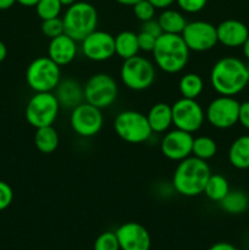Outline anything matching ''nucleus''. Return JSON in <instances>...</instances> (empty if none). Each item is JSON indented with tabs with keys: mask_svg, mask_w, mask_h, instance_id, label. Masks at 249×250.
Listing matches in <instances>:
<instances>
[{
	"mask_svg": "<svg viewBox=\"0 0 249 250\" xmlns=\"http://www.w3.org/2000/svg\"><path fill=\"white\" fill-rule=\"evenodd\" d=\"M210 83L217 94L234 97L246 89L249 83L247 65L234 56L221 58L210 71Z\"/></svg>",
	"mask_w": 249,
	"mask_h": 250,
	"instance_id": "f257e3e1",
	"label": "nucleus"
},
{
	"mask_svg": "<svg viewBox=\"0 0 249 250\" xmlns=\"http://www.w3.org/2000/svg\"><path fill=\"white\" fill-rule=\"evenodd\" d=\"M211 175L208 163L190 155L176 166L172 176V187L183 197H197L204 192L205 185Z\"/></svg>",
	"mask_w": 249,
	"mask_h": 250,
	"instance_id": "f03ea898",
	"label": "nucleus"
},
{
	"mask_svg": "<svg viewBox=\"0 0 249 250\" xmlns=\"http://www.w3.org/2000/svg\"><path fill=\"white\" fill-rule=\"evenodd\" d=\"M190 50L181 34L163 33L156 39L153 58L155 66L163 72L175 75L187 66Z\"/></svg>",
	"mask_w": 249,
	"mask_h": 250,
	"instance_id": "7ed1b4c3",
	"label": "nucleus"
},
{
	"mask_svg": "<svg viewBox=\"0 0 249 250\" xmlns=\"http://www.w3.org/2000/svg\"><path fill=\"white\" fill-rule=\"evenodd\" d=\"M65 33L76 42H82L98 26V11L88 1H76L68 6L62 17Z\"/></svg>",
	"mask_w": 249,
	"mask_h": 250,
	"instance_id": "20e7f679",
	"label": "nucleus"
},
{
	"mask_svg": "<svg viewBox=\"0 0 249 250\" xmlns=\"http://www.w3.org/2000/svg\"><path fill=\"white\" fill-rule=\"evenodd\" d=\"M120 77L124 87L134 92H142L153 85L156 77L155 66L149 59L136 55L124 60Z\"/></svg>",
	"mask_w": 249,
	"mask_h": 250,
	"instance_id": "39448f33",
	"label": "nucleus"
},
{
	"mask_svg": "<svg viewBox=\"0 0 249 250\" xmlns=\"http://www.w3.org/2000/svg\"><path fill=\"white\" fill-rule=\"evenodd\" d=\"M61 81L60 66L49 56H41L32 61L26 71V82L36 93L53 92Z\"/></svg>",
	"mask_w": 249,
	"mask_h": 250,
	"instance_id": "423d86ee",
	"label": "nucleus"
},
{
	"mask_svg": "<svg viewBox=\"0 0 249 250\" xmlns=\"http://www.w3.org/2000/svg\"><path fill=\"white\" fill-rule=\"evenodd\" d=\"M114 129L122 141L129 144L145 143L153 134L146 115L134 110L119 112L114 120Z\"/></svg>",
	"mask_w": 249,
	"mask_h": 250,
	"instance_id": "0eeeda50",
	"label": "nucleus"
},
{
	"mask_svg": "<svg viewBox=\"0 0 249 250\" xmlns=\"http://www.w3.org/2000/svg\"><path fill=\"white\" fill-rule=\"evenodd\" d=\"M84 102L99 109L111 106L119 95V85L109 73H95L90 76L83 85Z\"/></svg>",
	"mask_w": 249,
	"mask_h": 250,
	"instance_id": "6e6552de",
	"label": "nucleus"
},
{
	"mask_svg": "<svg viewBox=\"0 0 249 250\" xmlns=\"http://www.w3.org/2000/svg\"><path fill=\"white\" fill-rule=\"evenodd\" d=\"M60 110V104L53 92L36 93L26 105L27 122L34 128L53 126Z\"/></svg>",
	"mask_w": 249,
	"mask_h": 250,
	"instance_id": "1a4fd4ad",
	"label": "nucleus"
},
{
	"mask_svg": "<svg viewBox=\"0 0 249 250\" xmlns=\"http://www.w3.org/2000/svg\"><path fill=\"white\" fill-rule=\"evenodd\" d=\"M172 124L175 128L182 129L188 133H194L203 127L205 120V111L197 99L181 98L172 105Z\"/></svg>",
	"mask_w": 249,
	"mask_h": 250,
	"instance_id": "9d476101",
	"label": "nucleus"
},
{
	"mask_svg": "<svg viewBox=\"0 0 249 250\" xmlns=\"http://www.w3.org/2000/svg\"><path fill=\"white\" fill-rule=\"evenodd\" d=\"M239 104L234 97L220 95L208 104L205 120L217 129H228L238 122Z\"/></svg>",
	"mask_w": 249,
	"mask_h": 250,
	"instance_id": "9b49d317",
	"label": "nucleus"
},
{
	"mask_svg": "<svg viewBox=\"0 0 249 250\" xmlns=\"http://www.w3.org/2000/svg\"><path fill=\"white\" fill-rule=\"evenodd\" d=\"M70 125L73 132L83 138L97 136L104 125L102 109L83 102L71 110Z\"/></svg>",
	"mask_w": 249,
	"mask_h": 250,
	"instance_id": "f8f14e48",
	"label": "nucleus"
},
{
	"mask_svg": "<svg viewBox=\"0 0 249 250\" xmlns=\"http://www.w3.org/2000/svg\"><path fill=\"white\" fill-rule=\"evenodd\" d=\"M188 49L194 53H205L216 46L217 33L216 26L208 21L187 22L181 33Z\"/></svg>",
	"mask_w": 249,
	"mask_h": 250,
	"instance_id": "ddd939ff",
	"label": "nucleus"
},
{
	"mask_svg": "<svg viewBox=\"0 0 249 250\" xmlns=\"http://www.w3.org/2000/svg\"><path fill=\"white\" fill-rule=\"evenodd\" d=\"M80 43L83 55L94 62L107 61L115 55V37L109 32L95 29Z\"/></svg>",
	"mask_w": 249,
	"mask_h": 250,
	"instance_id": "4468645a",
	"label": "nucleus"
},
{
	"mask_svg": "<svg viewBox=\"0 0 249 250\" xmlns=\"http://www.w3.org/2000/svg\"><path fill=\"white\" fill-rule=\"evenodd\" d=\"M193 134L182 129H171L164 133L160 150L166 159L171 161H182L192 155Z\"/></svg>",
	"mask_w": 249,
	"mask_h": 250,
	"instance_id": "2eb2a0df",
	"label": "nucleus"
},
{
	"mask_svg": "<svg viewBox=\"0 0 249 250\" xmlns=\"http://www.w3.org/2000/svg\"><path fill=\"white\" fill-rule=\"evenodd\" d=\"M121 250H149L151 238L148 229L138 222H124L115 231Z\"/></svg>",
	"mask_w": 249,
	"mask_h": 250,
	"instance_id": "dca6fc26",
	"label": "nucleus"
},
{
	"mask_svg": "<svg viewBox=\"0 0 249 250\" xmlns=\"http://www.w3.org/2000/svg\"><path fill=\"white\" fill-rule=\"evenodd\" d=\"M217 42L227 48H238L243 45L249 37L246 23L234 19L225 20L216 26Z\"/></svg>",
	"mask_w": 249,
	"mask_h": 250,
	"instance_id": "f3484780",
	"label": "nucleus"
},
{
	"mask_svg": "<svg viewBox=\"0 0 249 250\" xmlns=\"http://www.w3.org/2000/svg\"><path fill=\"white\" fill-rule=\"evenodd\" d=\"M78 42L66 33L50 39L48 45V56L59 66H66L72 62L78 53Z\"/></svg>",
	"mask_w": 249,
	"mask_h": 250,
	"instance_id": "a211bd4d",
	"label": "nucleus"
},
{
	"mask_svg": "<svg viewBox=\"0 0 249 250\" xmlns=\"http://www.w3.org/2000/svg\"><path fill=\"white\" fill-rule=\"evenodd\" d=\"M55 97L60 104V107L62 106L71 110L84 102L83 87L78 81L73 80V78H66V80L60 81L55 89Z\"/></svg>",
	"mask_w": 249,
	"mask_h": 250,
	"instance_id": "6ab92c4d",
	"label": "nucleus"
},
{
	"mask_svg": "<svg viewBox=\"0 0 249 250\" xmlns=\"http://www.w3.org/2000/svg\"><path fill=\"white\" fill-rule=\"evenodd\" d=\"M146 120L153 133H165L172 126V109L167 103H156L149 109Z\"/></svg>",
	"mask_w": 249,
	"mask_h": 250,
	"instance_id": "aec40b11",
	"label": "nucleus"
},
{
	"mask_svg": "<svg viewBox=\"0 0 249 250\" xmlns=\"http://www.w3.org/2000/svg\"><path fill=\"white\" fill-rule=\"evenodd\" d=\"M228 161L234 168H249V136H241L232 142L228 149Z\"/></svg>",
	"mask_w": 249,
	"mask_h": 250,
	"instance_id": "412c9836",
	"label": "nucleus"
},
{
	"mask_svg": "<svg viewBox=\"0 0 249 250\" xmlns=\"http://www.w3.org/2000/svg\"><path fill=\"white\" fill-rule=\"evenodd\" d=\"M138 36L132 31H122L115 36V55L127 60L138 55Z\"/></svg>",
	"mask_w": 249,
	"mask_h": 250,
	"instance_id": "4be33fe9",
	"label": "nucleus"
},
{
	"mask_svg": "<svg viewBox=\"0 0 249 250\" xmlns=\"http://www.w3.org/2000/svg\"><path fill=\"white\" fill-rule=\"evenodd\" d=\"M158 22L164 33L168 34H181L187 24V20L182 12L170 7L163 10V12L159 15Z\"/></svg>",
	"mask_w": 249,
	"mask_h": 250,
	"instance_id": "5701e85b",
	"label": "nucleus"
},
{
	"mask_svg": "<svg viewBox=\"0 0 249 250\" xmlns=\"http://www.w3.org/2000/svg\"><path fill=\"white\" fill-rule=\"evenodd\" d=\"M220 208L231 215L243 214L249 208V198L242 190H229L226 197L219 202Z\"/></svg>",
	"mask_w": 249,
	"mask_h": 250,
	"instance_id": "b1692460",
	"label": "nucleus"
},
{
	"mask_svg": "<svg viewBox=\"0 0 249 250\" xmlns=\"http://www.w3.org/2000/svg\"><path fill=\"white\" fill-rule=\"evenodd\" d=\"M60 138L53 126H45L37 128L34 136V144L36 148L43 154H51L58 149Z\"/></svg>",
	"mask_w": 249,
	"mask_h": 250,
	"instance_id": "393cba45",
	"label": "nucleus"
},
{
	"mask_svg": "<svg viewBox=\"0 0 249 250\" xmlns=\"http://www.w3.org/2000/svg\"><path fill=\"white\" fill-rule=\"evenodd\" d=\"M178 90L182 98L197 99L204 90V81L198 73H185L178 82Z\"/></svg>",
	"mask_w": 249,
	"mask_h": 250,
	"instance_id": "a878e982",
	"label": "nucleus"
},
{
	"mask_svg": "<svg viewBox=\"0 0 249 250\" xmlns=\"http://www.w3.org/2000/svg\"><path fill=\"white\" fill-rule=\"evenodd\" d=\"M229 190L231 189H229L228 181L226 180V177L219 175V173H211L207 185H205L204 192L203 193L211 202L219 203L220 200H222L226 197V194Z\"/></svg>",
	"mask_w": 249,
	"mask_h": 250,
	"instance_id": "bb28decb",
	"label": "nucleus"
},
{
	"mask_svg": "<svg viewBox=\"0 0 249 250\" xmlns=\"http://www.w3.org/2000/svg\"><path fill=\"white\" fill-rule=\"evenodd\" d=\"M217 153V144L211 137L199 136L193 139L192 155L202 160H210Z\"/></svg>",
	"mask_w": 249,
	"mask_h": 250,
	"instance_id": "cd10ccee",
	"label": "nucleus"
},
{
	"mask_svg": "<svg viewBox=\"0 0 249 250\" xmlns=\"http://www.w3.org/2000/svg\"><path fill=\"white\" fill-rule=\"evenodd\" d=\"M61 9H62V5L60 0H39L38 4L36 5L37 15L42 21L59 17Z\"/></svg>",
	"mask_w": 249,
	"mask_h": 250,
	"instance_id": "c85d7f7f",
	"label": "nucleus"
},
{
	"mask_svg": "<svg viewBox=\"0 0 249 250\" xmlns=\"http://www.w3.org/2000/svg\"><path fill=\"white\" fill-rule=\"evenodd\" d=\"M42 33L49 39H53L55 37L65 33L62 19H60V17H54V19L44 20L42 22Z\"/></svg>",
	"mask_w": 249,
	"mask_h": 250,
	"instance_id": "c756f323",
	"label": "nucleus"
},
{
	"mask_svg": "<svg viewBox=\"0 0 249 250\" xmlns=\"http://www.w3.org/2000/svg\"><path fill=\"white\" fill-rule=\"evenodd\" d=\"M94 250H121L116 233L106 231L99 234L94 242Z\"/></svg>",
	"mask_w": 249,
	"mask_h": 250,
	"instance_id": "7c9ffc66",
	"label": "nucleus"
},
{
	"mask_svg": "<svg viewBox=\"0 0 249 250\" xmlns=\"http://www.w3.org/2000/svg\"><path fill=\"white\" fill-rule=\"evenodd\" d=\"M133 14L139 21L146 22L149 20H153L155 16L156 9L148 1V0H141L139 2H137L136 5H133Z\"/></svg>",
	"mask_w": 249,
	"mask_h": 250,
	"instance_id": "2f4dec72",
	"label": "nucleus"
},
{
	"mask_svg": "<svg viewBox=\"0 0 249 250\" xmlns=\"http://www.w3.org/2000/svg\"><path fill=\"white\" fill-rule=\"evenodd\" d=\"M176 4L186 14H197L204 10L208 0H176Z\"/></svg>",
	"mask_w": 249,
	"mask_h": 250,
	"instance_id": "473e14b6",
	"label": "nucleus"
},
{
	"mask_svg": "<svg viewBox=\"0 0 249 250\" xmlns=\"http://www.w3.org/2000/svg\"><path fill=\"white\" fill-rule=\"evenodd\" d=\"M14 200V192L9 183L0 181V211H4L11 205Z\"/></svg>",
	"mask_w": 249,
	"mask_h": 250,
	"instance_id": "72a5a7b5",
	"label": "nucleus"
},
{
	"mask_svg": "<svg viewBox=\"0 0 249 250\" xmlns=\"http://www.w3.org/2000/svg\"><path fill=\"white\" fill-rule=\"evenodd\" d=\"M138 45H139V50L145 51V53H151L155 46L156 39L155 37L150 36V34L145 33V32H139L138 34Z\"/></svg>",
	"mask_w": 249,
	"mask_h": 250,
	"instance_id": "f704fd0d",
	"label": "nucleus"
},
{
	"mask_svg": "<svg viewBox=\"0 0 249 250\" xmlns=\"http://www.w3.org/2000/svg\"><path fill=\"white\" fill-rule=\"evenodd\" d=\"M142 32H145V33L150 34V36L155 37V38H159L161 34L164 33L163 29H161L160 24H159L158 20H149V21L143 22L142 24Z\"/></svg>",
	"mask_w": 249,
	"mask_h": 250,
	"instance_id": "c9c22d12",
	"label": "nucleus"
},
{
	"mask_svg": "<svg viewBox=\"0 0 249 250\" xmlns=\"http://www.w3.org/2000/svg\"><path fill=\"white\" fill-rule=\"evenodd\" d=\"M238 122L246 129H249V102H243L239 104Z\"/></svg>",
	"mask_w": 249,
	"mask_h": 250,
	"instance_id": "e433bc0d",
	"label": "nucleus"
},
{
	"mask_svg": "<svg viewBox=\"0 0 249 250\" xmlns=\"http://www.w3.org/2000/svg\"><path fill=\"white\" fill-rule=\"evenodd\" d=\"M156 10H165L168 9L171 5L176 2V0H148Z\"/></svg>",
	"mask_w": 249,
	"mask_h": 250,
	"instance_id": "4c0bfd02",
	"label": "nucleus"
},
{
	"mask_svg": "<svg viewBox=\"0 0 249 250\" xmlns=\"http://www.w3.org/2000/svg\"><path fill=\"white\" fill-rule=\"evenodd\" d=\"M208 250H237L236 247L227 242H217V243L212 244Z\"/></svg>",
	"mask_w": 249,
	"mask_h": 250,
	"instance_id": "58836bf2",
	"label": "nucleus"
},
{
	"mask_svg": "<svg viewBox=\"0 0 249 250\" xmlns=\"http://www.w3.org/2000/svg\"><path fill=\"white\" fill-rule=\"evenodd\" d=\"M39 0H16V2H19L20 5L26 7H36V5L38 4Z\"/></svg>",
	"mask_w": 249,
	"mask_h": 250,
	"instance_id": "ea45409f",
	"label": "nucleus"
},
{
	"mask_svg": "<svg viewBox=\"0 0 249 250\" xmlns=\"http://www.w3.org/2000/svg\"><path fill=\"white\" fill-rule=\"evenodd\" d=\"M16 0H0V10H7L12 7Z\"/></svg>",
	"mask_w": 249,
	"mask_h": 250,
	"instance_id": "a19ab883",
	"label": "nucleus"
},
{
	"mask_svg": "<svg viewBox=\"0 0 249 250\" xmlns=\"http://www.w3.org/2000/svg\"><path fill=\"white\" fill-rule=\"evenodd\" d=\"M6 56H7L6 45H5V44L0 41V62H2V61L5 60V59H6Z\"/></svg>",
	"mask_w": 249,
	"mask_h": 250,
	"instance_id": "79ce46f5",
	"label": "nucleus"
},
{
	"mask_svg": "<svg viewBox=\"0 0 249 250\" xmlns=\"http://www.w3.org/2000/svg\"><path fill=\"white\" fill-rule=\"evenodd\" d=\"M115 1L119 2L120 5H124V6H133V5H136L141 0H115Z\"/></svg>",
	"mask_w": 249,
	"mask_h": 250,
	"instance_id": "37998d69",
	"label": "nucleus"
},
{
	"mask_svg": "<svg viewBox=\"0 0 249 250\" xmlns=\"http://www.w3.org/2000/svg\"><path fill=\"white\" fill-rule=\"evenodd\" d=\"M242 50H243V55L246 56L247 60L249 61V37L247 38V41L244 42L243 45H242Z\"/></svg>",
	"mask_w": 249,
	"mask_h": 250,
	"instance_id": "c03bdc74",
	"label": "nucleus"
},
{
	"mask_svg": "<svg viewBox=\"0 0 249 250\" xmlns=\"http://www.w3.org/2000/svg\"><path fill=\"white\" fill-rule=\"evenodd\" d=\"M60 2H61V5H62V7L63 6L68 7V6H71V5L75 4L76 0H60Z\"/></svg>",
	"mask_w": 249,
	"mask_h": 250,
	"instance_id": "a18cd8bd",
	"label": "nucleus"
},
{
	"mask_svg": "<svg viewBox=\"0 0 249 250\" xmlns=\"http://www.w3.org/2000/svg\"><path fill=\"white\" fill-rule=\"evenodd\" d=\"M247 70H248V75H249V63H248V65H247Z\"/></svg>",
	"mask_w": 249,
	"mask_h": 250,
	"instance_id": "49530a36",
	"label": "nucleus"
}]
</instances>
